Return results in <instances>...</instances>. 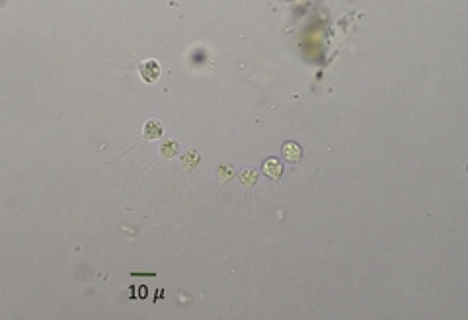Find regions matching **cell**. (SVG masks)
Here are the masks:
<instances>
[{"mask_svg":"<svg viewBox=\"0 0 468 320\" xmlns=\"http://www.w3.org/2000/svg\"><path fill=\"white\" fill-rule=\"evenodd\" d=\"M139 71H140L142 78H144L146 82H156V80H158V76H160V65H158V61H154V59H148V61L140 63Z\"/></svg>","mask_w":468,"mask_h":320,"instance_id":"obj_1","label":"cell"},{"mask_svg":"<svg viewBox=\"0 0 468 320\" xmlns=\"http://www.w3.org/2000/svg\"><path fill=\"white\" fill-rule=\"evenodd\" d=\"M283 158L287 160V162H291V164H297V162H301L302 158V148L297 144V142H287L285 146H283Z\"/></svg>","mask_w":468,"mask_h":320,"instance_id":"obj_3","label":"cell"},{"mask_svg":"<svg viewBox=\"0 0 468 320\" xmlns=\"http://www.w3.org/2000/svg\"><path fill=\"white\" fill-rule=\"evenodd\" d=\"M240 182H242V185L252 187V185L258 182V172H256L254 168H244V170L240 172Z\"/></svg>","mask_w":468,"mask_h":320,"instance_id":"obj_6","label":"cell"},{"mask_svg":"<svg viewBox=\"0 0 468 320\" xmlns=\"http://www.w3.org/2000/svg\"><path fill=\"white\" fill-rule=\"evenodd\" d=\"M217 176H219V180H221V182H229V180H231V178L234 176L233 166H231L229 162L221 164V166H219V170H217Z\"/></svg>","mask_w":468,"mask_h":320,"instance_id":"obj_8","label":"cell"},{"mask_svg":"<svg viewBox=\"0 0 468 320\" xmlns=\"http://www.w3.org/2000/svg\"><path fill=\"white\" fill-rule=\"evenodd\" d=\"M164 133V125L158 121V119H148L146 125H144V139L148 141H156L160 139Z\"/></svg>","mask_w":468,"mask_h":320,"instance_id":"obj_2","label":"cell"},{"mask_svg":"<svg viewBox=\"0 0 468 320\" xmlns=\"http://www.w3.org/2000/svg\"><path fill=\"white\" fill-rule=\"evenodd\" d=\"M264 172H266V176H269L271 180H279L281 174H283V164H281V160H277V158L266 160V162H264Z\"/></svg>","mask_w":468,"mask_h":320,"instance_id":"obj_4","label":"cell"},{"mask_svg":"<svg viewBox=\"0 0 468 320\" xmlns=\"http://www.w3.org/2000/svg\"><path fill=\"white\" fill-rule=\"evenodd\" d=\"M160 154L164 158H174L178 154V142L176 141H164L160 146Z\"/></svg>","mask_w":468,"mask_h":320,"instance_id":"obj_7","label":"cell"},{"mask_svg":"<svg viewBox=\"0 0 468 320\" xmlns=\"http://www.w3.org/2000/svg\"><path fill=\"white\" fill-rule=\"evenodd\" d=\"M201 160V154L197 152V150H189L187 154H184V158H182V166L186 168V170H193L197 164H199Z\"/></svg>","mask_w":468,"mask_h":320,"instance_id":"obj_5","label":"cell"}]
</instances>
